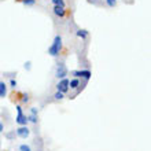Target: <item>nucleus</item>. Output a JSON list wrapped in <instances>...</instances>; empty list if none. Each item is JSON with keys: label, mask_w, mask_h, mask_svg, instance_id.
I'll return each mask as SVG.
<instances>
[{"label": "nucleus", "mask_w": 151, "mask_h": 151, "mask_svg": "<svg viewBox=\"0 0 151 151\" xmlns=\"http://www.w3.org/2000/svg\"><path fill=\"white\" fill-rule=\"evenodd\" d=\"M76 35H77V37H80V39L85 40L88 36H89V32H88V30H85V29H78Z\"/></svg>", "instance_id": "obj_8"}, {"label": "nucleus", "mask_w": 151, "mask_h": 151, "mask_svg": "<svg viewBox=\"0 0 151 151\" xmlns=\"http://www.w3.org/2000/svg\"><path fill=\"white\" fill-rule=\"evenodd\" d=\"M17 124L19 125V127H22V125H26L28 124V117L24 114V109H22V106L21 104H18L17 106V118H15Z\"/></svg>", "instance_id": "obj_2"}, {"label": "nucleus", "mask_w": 151, "mask_h": 151, "mask_svg": "<svg viewBox=\"0 0 151 151\" xmlns=\"http://www.w3.org/2000/svg\"><path fill=\"white\" fill-rule=\"evenodd\" d=\"M28 121H30V122H33V124H37V115L30 114L28 117Z\"/></svg>", "instance_id": "obj_13"}, {"label": "nucleus", "mask_w": 151, "mask_h": 151, "mask_svg": "<svg viewBox=\"0 0 151 151\" xmlns=\"http://www.w3.org/2000/svg\"><path fill=\"white\" fill-rule=\"evenodd\" d=\"M19 151H32V147L28 144H21L19 146Z\"/></svg>", "instance_id": "obj_11"}, {"label": "nucleus", "mask_w": 151, "mask_h": 151, "mask_svg": "<svg viewBox=\"0 0 151 151\" xmlns=\"http://www.w3.org/2000/svg\"><path fill=\"white\" fill-rule=\"evenodd\" d=\"M6 95H7V85L3 81H0V98H4Z\"/></svg>", "instance_id": "obj_10"}, {"label": "nucleus", "mask_w": 151, "mask_h": 151, "mask_svg": "<svg viewBox=\"0 0 151 151\" xmlns=\"http://www.w3.org/2000/svg\"><path fill=\"white\" fill-rule=\"evenodd\" d=\"M72 74L76 78H80V77H83V78H85V80H89V78H91V76H92L89 70H74Z\"/></svg>", "instance_id": "obj_6"}, {"label": "nucleus", "mask_w": 151, "mask_h": 151, "mask_svg": "<svg viewBox=\"0 0 151 151\" xmlns=\"http://www.w3.org/2000/svg\"><path fill=\"white\" fill-rule=\"evenodd\" d=\"M60 48H62V37L58 35V36H55V39H54L52 45L48 48V54L51 56H58L60 52Z\"/></svg>", "instance_id": "obj_1"}, {"label": "nucleus", "mask_w": 151, "mask_h": 151, "mask_svg": "<svg viewBox=\"0 0 151 151\" xmlns=\"http://www.w3.org/2000/svg\"><path fill=\"white\" fill-rule=\"evenodd\" d=\"M52 11H54V14H55L56 17H59V18H63V17L68 14V11L65 10V7H60V6H54Z\"/></svg>", "instance_id": "obj_7"}, {"label": "nucleus", "mask_w": 151, "mask_h": 151, "mask_svg": "<svg viewBox=\"0 0 151 151\" xmlns=\"http://www.w3.org/2000/svg\"><path fill=\"white\" fill-rule=\"evenodd\" d=\"M4 129V124H0V132H3Z\"/></svg>", "instance_id": "obj_20"}, {"label": "nucleus", "mask_w": 151, "mask_h": 151, "mask_svg": "<svg viewBox=\"0 0 151 151\" xmlns=\"http://www.w3.org/2000/svg\"><path fill=\"white\" fill-rule=\"evenodd\" d=\"M54 6H60V7H65V1L63 0H52Z\"/></svg>", "instance_id": "obj_14"}, {"label": "nucleus", "mask_w": 151, "mask_h": 151, "mask_svg": "<svg viewBox=\"0 0 151 151\" xmlns=\"http://www.w3.org/2000/svg\"><path fill=\"white\" fill-rule=\"evenodd\" d=\"M15 131H17V136H19L21 139H26V137H29V135H30V131H29V128L26 127V125L18 127Z\"/></svg>", "instance_id": "obj_5"}, {"label": "nucleus", "mask_w": 151, "mask_h": 151, "mask_svg": "<svg viewBox=\"0 0 151 151\" xmlns=\"http://www.w3.org/2000/svg\"><path fill=\"white\" fill-rule=\"evenodd\" d=\"M25 68L29 70V69H30V62H26V63H25Z\"/></svg>", "instance_id": "obj_19"}, {"label": "nucleus", "mask_w": 151, "mask_h": 151, "mask_svg": "<svg viewBox=\"0 0 151 151\" xmlns=\"http://www.w3.org/2000/svg\"><path fill=\"white\" fill-rule=\"evenodd\" d=\"M106 3H107L109 7H114L115 4H117V0H106Z\"/></svg>", "instance_id": "obj_16"}, {"label": "nucleus", "mask_w": 151, "mask_h": 151, "mask_svg": "<svg viewBox=\"0 0 151 151\" xmlns=\"http://www.w3.org/2000/svg\"><path fill=\"white\" fill-rule=\"evenodd\" d=\"M30 114L37 115V109H36V107H32V110H30Z\"/></svg>", "instance_id": "obj_18"}, {"label": "nucleus", "mask_w": 151, "mask_h": 151, "mask_svg": "<svg viewBox=\"0 0 151 151\" xmlns=\"http://www.w3.org/2000/svg\"><path fill=\"white\" fill-rule=\"evenodd\" d=\"M17 1H24V0H17Z\"/></svg>", "instance_id": "obj_21"}, {"label": "nucleus", "mask_w": 151, "mask_h": 151, "mask_svg": "<svg viewBox=\"0 0 151 151\" xmlns=\"http://www.w3.org/2000/svg\"><path fill=\"white\" fill-rule=\"evenodd\" d=\"M10 85H11V88H14V89H15L17 85H18V83H17V80H14V78L10 80Z\"/></svg>", "instance_id": "obj_17"}, {"label": "nucleus", "mask_w": 151, "mask_h": 151, "mask_svg": "<svg viewBox=\"0 0 151 151\" xmlns=\"http://www.w3.org/2000/svg\"><path fill=\"white\" fill-rule=\"evenodd\" d=\"M22 3H24L25 6H33V4L36 3V0H24Z\"/></svg>", "instance_id": "obj_15"}, {"label": "nucleus", "mask_w": 151, "mask_h": 151, "mask_svg": "<svg viewBox=\"0 0 151 151\" xmlns=\"http://www.w3.org/2000/svg\"><path fill=\"white\" fill-rule=\"evenodd\" d=\"M70 88H69V78H60L59 80V83L56 84V91H59L62 92V93H66V92L69 91Z\"/></svg>", "instance_id": "obj_3"}, {"label": "nucleus", "mask_w": 151, "mask_h": 151, "mask_svg": "<svg viewBox=\"0 0 151 151\" xmlns=\"http://www.w3.org/2000/svg\"><path fill=\"white\" fill-rule=\"evenodd\" d=\"M68 76V69H66V66H65V63H58V66H56V72H55V77H58V78H65Z\"/></svg>", "instance_id": "obj_4"}, {"label": "nucleus", "mask_w": 151, "mask_h": 151, "mask_svg": "<svg viewBox=\"0 0 151 151\" xmlns=\"http://www.w3.org/2000/svg\"><path fill=\"white\" fill-rule=\"evenodd\" d=\"M54 98H55L56 100H62L65 98V93H62V92H59V91H56V93L54 95Z\"/></svg>", "instance_id": "obj_12"}, {"label": "nucleus", "mask_w": 151, "mask_h": 151, "mask_svg": "<svg viewBox=\"0 0 151 151\" xmlns=\"http://www.w3.org/2000/svg\"><path fill=\"white\" fill-rule=\"evenodd\" d=\"M80 87V80L78 78H73V80H69V88H72V89H76V88Z\"/></svg>", "instance_id": "obj_9"}, {"label": "nucleus", "mask_w": 151, "mask_h": 151, "mask_svg": "<svg viewBox=\"0 0 151 151\" xmlns=\"http://www.w3.org/2000/svg\"><path fill=\"white\" fill-rule=\"evenodd\" d=\"M0 148H1V143H0Z\"/></svg>", "instance_id": "obj_22"}]
</instances>
